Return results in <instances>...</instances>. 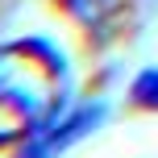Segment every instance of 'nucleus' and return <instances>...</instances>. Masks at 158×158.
Wrapping results in <instances>:
<instances>
[{"mask_svg":"<svg viewBox=\"0 0 158 158\" xmlns=\"http://www.w3.org/2000/svg\"><path fill=\"white\" fill-rule=\"evenodd\" d=\"M100 121H104V104H79V108L67 112V117L58 112L42 133H33L29 142H21V154H50V150H63V146H71L75 137L92 133Z\"/></svg>","mask_w":158,"mask_h":158,"instance_id":"2","label":"nucleus"},{"mask_svg":"<svg viewBox=\"0 0 158 158\" xmlns=\"http://www.w3.org/2000/svg\"><path fill=\"white\" fill-rule=\"evenodd\" d=\"M67 67L46 42H8L0 46V146L13 137H33L63 112Z\"/></svg>","mask_w":158,"mask_h":158,"instance_id":"1","label":"nucleus"},{"mask_svg":"<svg viewBox=\"0 0 158 158\" xmlns=\"http://www.w3.org/2000/svg\"><path fill=\"white\" fill-rule=\"evenodd\" d=\"M133 100L142 104V108H158V67H146V71L133 79Z\"/></svg>","mask_w":158,"mask_h":158,"instance_id":"3","label":"nucleus"}]
</instances>
